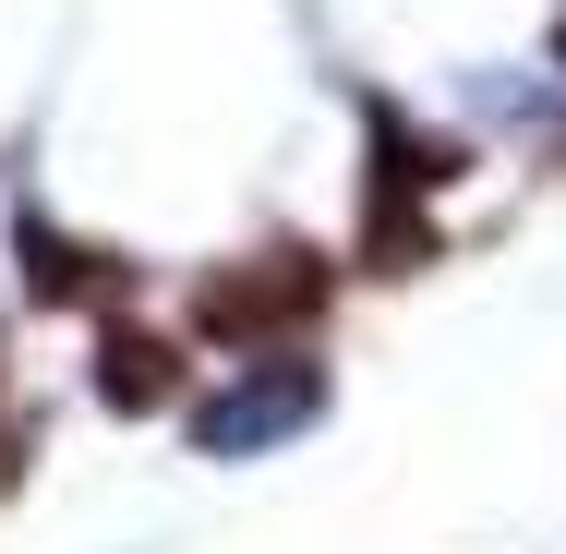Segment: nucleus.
Listing matches in <instances>:
<instances>
[{
	"mask_svg": "<svg viewBox=\"0 0 566 554\" xmlns=\"http://www.w3.org/2000/svg\"><path fill=\"white\" fill-rule=\"evenodd\" d=\"M361 133H374V181H361V253H374L386 278H410V265H434L422 194H447V181H458V157L434 145V133H410L398 109H374Z\"/></svg>",
	"mask_w": 566,
	"mask_h": 554,
	"instance_id": "obj_1",
	"label": "nucleus"
},
{
	"mask_svg": "<svg viewBox=\"0 0 566 554\" xmlns=\"http://www.w3.org/2000/svg\"><path fill=\"white\" fill-rule=\"evenodd\" d=\"M326 314V265L302 253V241H277V253H241V265H218L206 290H193V326L229 337V349H253V337H290Z\"/></svg>",
	"mask_w": 566,
	"mask_h": 554,
	"instance_id": "obj_2",
	"label": "nucleus"
},
{
	"mask_svg": "<svg viewBox=\"0 0 566 554\" xmlns=\"http://www.w3.org/2000/svg\"><path fill=\"white\" fill-rule=\"evenodd\" d=\"M314 410H326V374H314V362H253L241 386H218V398L193 410V446H206V458H253V446L302 435Z\"/></svg>",
	"mask_w": 566,
	"mask_h": 554,
	"instance_id": "obj_3",
	"label": "nucleus"
},
{
	"mask_svg": "<svg viewBox=\"0 0 566 554\" xmlns=\"http://www.w3.org/2000/svg\"><path fill=\"white\" fill-rule=\"evenodd\" d=\"M97 398H109V410H133V422H145V410H169V398H181V362H169V337L109 326V337H97Z\"/></svg>",
	"mask_w": 566,
	"mask_h": 554,
	"instance_id": "obj_4",
	"label": "nucleus"
},
{
	"mask_svg": "<svg viewBox=\"0 0 566 554\" xmlns=\"http://www.w3.org/2000/svg\"><path fill=\"white\" fill-rule=\"evenodd\" d=\"M12 241H24V265H36V290H49V302H97V290H109V253H73L49 218H24Z\"/></svg>",
	"mask_w": 566,
	"mask_h": 554,
	"instance_id": "obj_5",
	"label": "nucleus"
},
{
	"mask_svg": "<svg viewBox=\"0 0 566 554\" xmlns=\"http://www.w3.org/2000/svg\"><path fill=\"white\" fill-rule=\"evenodd\" d=\"M555 61H566V24H555Z\"/></svg>",
	"mask_w": 566,
	"mask_h": 554,
	"instance_id": "obj_6",
	"label": "nucleus"
}]
</instances>
